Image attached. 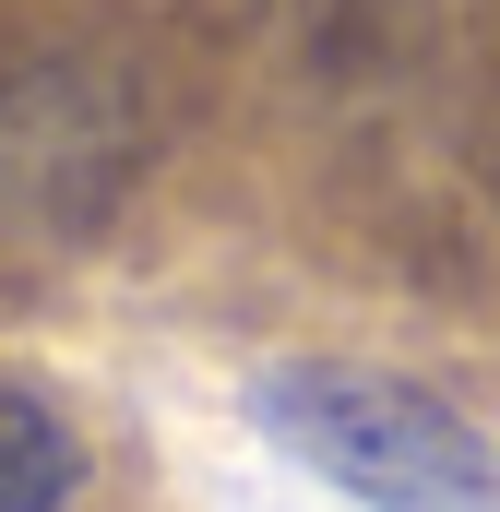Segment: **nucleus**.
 I'll return each instance as SVG.
<instances>
[{"mask_svg": "<svg viewBox=\"0 0 500 512\" xmlns=\"http://www.w3.org/2000/svg\"><path fill=\"white\" fill-rule=\"evenodd\" d=\"M72 489H84V441L24 382H0V512H60Z\"/></svg>", "mask_w": 500, "mask_h": 512, "instance_id": "obj_2", "label": "nucleus"}, {"mask_svg": "<svg viewBox=\"0 0 500 512\" xmlns=\"http://www.w3.org/2000/svg\"><path fill=\"white\" fill-rule=\"evenodd\" d=\"M250 429L358 512H500L489 429L370 358H274L250 382Z\"/></svg>", "mask_w": 500, "mask_h": 512, "instance_id": "obj_1", "label": "nucleus"}]
</instances>
